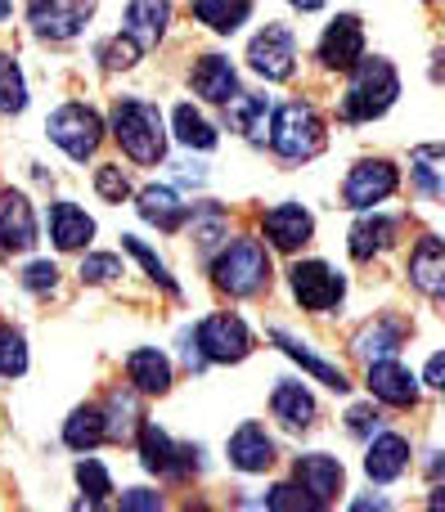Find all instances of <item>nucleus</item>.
<instances>
[{"mask_svg": "<svg viewBox=\"0 0 445 512\" xmlns=\"http://www.w3.org/2000/svg\"><path fill=\"white\" fill-rule=\"evenodd\" d=\"M225 454H230V463L239 472H248V477H257V472L275 468V441H270V432L261 423H243L239 432L230 436V445H225Z\"/></svg>", "mask_w": 445, "mask_h": 512, "instance_id": "dca6fc26", "label": "nucleus"}, {"mask_svg": "<svg viewBox=\"0 0 445 512\" xmlns=\"http://www.w3.org/2000/svg\"><path fill=\"white\" fill-rule=\"evenodd\" d=\"M270 149H275L279 158H288V162L315 158V153L324 149V122H320V113H315L306 99H293V104H284L275 113V122H270Z\"/></svg>", "mask_w": 445, "mask_h": 512, "instance_id": "20e7f679", "label": "nucleus"}, {"mask_svg": "<svg viewBox=\"0 0 445 512\" xmlns=\"http://www.w3.org/2000/svg\"><path fill=\"white\" fill-rule=\"evenodd\" d=\"M171 122H176V140L185 144V149L207 153V149H216V140H221V135H216V126L207 122L194 104H180L176 113H171Z\"/></svg>", "mask_w": 445, "mask_h": 512, "instance_id": "2f4dec72", "label": "nucleus"}, {"mask_svg": "<svg viewBox=\"0 0 445 512\" xmlns=\"http://www.w3.org/2000/svg\"><path fill=\"white\" fill-rule=\"evenodd\" d=\"M441 378H445V355L437 351V355H432V360H428V373H423V382H428L432 391H441V387H445Z\"/></svg>", "mask_w": 445, "mask_h": 512, "instance_id": "49530a36", "label": "nucleus"}, {"mask_svg": "<svg viewBox=\"0 0 445 512\" xmlns=\"http://www.w3.org/2000/svg\"><path fill=\"white\" fill-rule=\"evenodd\" d=\"M45 131H50V140L59 144L72 162H86L90 153L99 149V140H104V122H99V113L95 108H86V104L54 108L50 122H45Z\"/></svg>", "mask_w": 445, "mask_h": 512, "instance_id": "39448f33", "label": "nucleus"}, {"mask_svg": "<svg viewBox=\"0 0 445 512\" xmlns=\"http://www.w3.org/2000/svg\"><path fill=\"white\" fill-rule=\"evenodd\" d=\"M189 86L207 104H225L230 95H239V72H234V63L225 54H203L194 63V72H189Z\"/></svg>", "mask_w": 445, "mask_h": 512, "instance_id": "6ab92c4d", "label": "nucleus"}, {"mask_svg": "<svg viewBox=\"0 0 445 512\" xmlns=\"http://www.w3.org/2000/svg\"><path fill=\"white\" fill-rule=\"evenodd\" d=\"M270 337H275V342L284 346V355H288V360H297V364H302L306 373H315V378H320V382H324V387H329V391H351L347 373H342L338 364L320 360V355H315V351H311V346H306V342H297V337L279 333V328H275V333H270Z\"/></svg>", "mask_w": 445, "mask_h": 512, "instance_id": "c85d7f7f", "label": "nucleus"}, {"mask_svg": "<svg viewBox=\"0 0 445 512\" xmlns=\"http://www.w3.org/2000/svg\"><path fill=\"white\" fill-rule=\"evenodd\" d=\"M23 108H27L23 72H18V63L0 50V113H23Z\"/></svg>", "mask_w": 445, "mask_h": 512, "instance_id": "f704fd0d", "label": "nucleus"}, {"mask_svg": "<svg viewBox=\"0 0 445 512\" xmlns=\"http://www.w3.org/2000/svg\"><path fill=\"white\" fill-rule=\"evenodd\" d=\"M270 414L279 418V423L288 427V432H306V427H315V396L302 387V382H279L275 396H270Z\"/></svg>", "mask_w": 445, "mask_h": 512, "instance_id": "b1692460", "label": "nucleus"}, {"mask_svg": "<svg viewBox=\"0 0 445 512\" xmlns=\"http://www.w3.org/2000/svg\"><path fill=\"white\" fill-rule=\"evenodd\" d=\"M140 216L149 225H158L162 234H176L180 225L189 221V203H180V194L176 189H167V185H149V189H140Z\"/></svg>", "mask_w": 445, "mask_h": 512, "instance_id": "393cba45", "label": "nucleus"}, {"mask_svg": "<svg viewBox=\"0 0 445 512\" xmlns=\"http://www.w3.org/2000/svg\"><path fill=\"white\" fill-rule=\"evenodd\" d=\"M410 283L423 297H441L445 292V243L437 234H423L410 252Z\"/></svg>", "mask_w": 445, "mask_h": 512, "instance_id": "412c9836", "label": "nucleus"}, {"mask_svg": "<svg viewBox=\"0 0 445 512\" xmlns=\"http://www.w3.org/2000/svg\"><path fill=\"white\" fill-rule=\"evenodd\" d=\"M396 95H401V77H396V68L387 59H360L356 68H351V86H347V99H342V117L347 122H374V117H383L387 108L396 104Z\"/></svg>", "mask_w": 445, "mask_h": 512, "instance_id": "f03ea898", "label": "nucleus"}, {"mask_svg": "<svg viewBox=\"0 0 445 512\" xmlns=\"http://www.w3.org/2000/svg\"><path fill=\"white\" fill-rule=\"evenodd\" d=\"M117 274H122V261L108 252H95L81 261V283H113Z\"/></svg>", "mask_w": 445, "mask_h": 512, "instance_id": "79ce46f5", "label": "nucleus"}, {"mask_svg": "<svg viewBox=\"0 0 445 512\" xmlns=\"http://www.w3.org/2000/svg\"><path fill=\"white\" fill-rule=\"evenodd\" d=\"M77 486L86 490V499H81L86 508L108 504V495H113V477H108V468H104V463H95V459H81L77 463Z\"/></svg>", "mask_w": 445, "mask_h": 512, "instance_id": "72a5a7b5", "label": "nucleus"}, {"mask_svg": "<svg viewBox=\"0 0 445 512\" xmlns=\"http://www.w3.org/2000/svg\"><path fill=\"white\" fill-rule=\"evenodd\" d=\"M126 378L140 396H167L171 391V360L158 346H140V351L126 355Z\"/></svg>", "mask_w": 445, "mask_h": 512, "instance_id": "4be33fe9", "label": "nucleus"}, {"mask_svg": "<svg viewBox=\"0 0 445 512\" xmlns=\"http://www.w3.org/2000/svg\"><path fill=\"white\" fill-rule=\"evenodd\" d=\"M9 9H14V5H9V0H0V18H9Z\"/></svg>", "mask_w": 445, "mask_h": 512, "instance_id": "09e8293b", "label": "nucleus"}, {"mask_svg": "<svg viewBox=\"0 0 445 512\" xmlns=\"http://www.w3.org/2000/svg\"><path fill=\"white\" fill-rule=\"evenodd\" d=\"M225 122L230 131H239L248 144H266L270 140V99L266 95H230L225 99Z\"/></svg>", "mask_w": 445, "mask_h": 512, "instance_id": "aec40b11", "label": "nucleus"}, {"mask_svg": "<svg viewBox=\"0 0 445 512\" xmlns=\"http://www.w3.org/2000/svg\"><path fill=\"white\" fill-rule=\"evenodd\" d=\"M288 5H293V9H302V14H315V9H324V5H329V0H288Z\"/></svg>", "mask_w": 445, "mask_h": 512, "instance_id": "de8ad7c7", "label": "nucleus"}, {"mask_svg": "<svg viewBox=\"0 0 445 512\" xmlns=\"http://www.w3.org/2000/svg\"><path fill=\"white\" fill-rule=\"evenodd\" d=\"M261 234L270 239V248L297 252V248L311 243L315 221H311V212H306L302 203H284V207H270V212L261 216Z\"/></svg>", "mask_w": 445, "mask_h": 512, "instance_id": "2eb2a0df", "label": "nucleus"}, {"mask_svg": "<svg viewBox=\"0 0 445 512\" xmlns=\"http://www.w3.org/2000/svg\"><path fill=\"white\" fill-rule=\"evenodd\" d=\"M23 283L32 292H54V283H59V265L54 261H32L27 265V274H23Z\"/></svg>", "mask_w": 445, "mask_h": 512, "instance_id": "37998d69", "label": "nucleus"}, {"mask_svg": "<svg viewBox=\"0 0 445 512\" xmlns=\"http://www.w3.org/2000/svg\"><path fill=\"white\" fill-rule=\"evenodd\" d=\"M396 185H401V171H396L392 162L365 158V162H356V167L347 171V185H342V203H347L351 212H369V207L387 203V198L396 194Z\"/></svg>", "mask_w": 445, "mask_h": 512, "instance_id": "1a4fd4ad", "label": "nucleus"}, {"mask_svg": "<svg viewBox=\"0 0 445 512\" xmlns=\"http://www.w3.org/2000/svg\"><path fill=\"white\" fill-rule=\"evenodd\" d=\"M36 243V212L27 203V194L5 189L0 194V248L9 252H27Z\"/></svg>", "mask_w": 445, "mask_h": 512, "instance_id": "f3484780", "label": "nucleus"}, {"mask_svg": "<svg viewBox=\"0 0 445 512\" xmlns=\"http://www.w3.org/2000/svg\"><path fill=\"white\" fill-rule=\"evenodd\" d=\"M405 468H410V441H405V436H396V432H378L374 441H369V454H365L369 481L392 486V481L405 477Z\"/></svg>", "mask_w": 445, "mask_h": 512, "instance_id": "a211bd4d", "label": "nucleus"}, {"mask_svg": "<svg viewBox=\"0 0 445 512\" xmlns=\"http://www.w3.org/2000/svg\"><path fill=\"white\" fill-rule=\"evenodd\" d=\"M347 427H351V436H369V432H378V414L369 405H356L347 414Z\"/></svg>", "mask_w": 445, "mask_h": 512, "instance_id": "a18cd8bd", "label": "nucleus"}, {"mask_svg": "<svg viewBox=\"0 0 445 512\" xmlns=\"http://www.w3.org/2000/svg\"><path fill=\"white\" fill-rule=\"evenodd\" d=\"M140 463L149 472H158L162 481H180V477H189V468H194V454L198 450H189V445H176L167 432H162L158 423H140Z\"/></svg>", "mask_w": 445, "mask_h": 512, "instance_id": "9b49d317", "label": "nucleus"}, {"mask_svg": "<svg viewBox=\"0 0 445 512\" xmlns=\"http://www.w3.org/2000/svg\"><path fill=\"white\" fill-rule=\"evenodd\" d=\"M50 239L59 252H77L95 239V221H90L77 203H54L50 207Z\"/></svg>", "mask_w": 445, "mask_h": 512, "instance_id": "a878e982", "label": "nucleus"}, {"mask_svg": "<svg viewBox=\"0 0 445 512\" xmlns=\"http://www.w3.org/2000/svg\"><path fill=\"white\" fill-rule=\"evenodd\" d=\"M140 54H144L140 45H135L131 36L122 32V36H113V41H108L104 50H99V59H104V68H108V72H117V68H135V63H140Z\"/></svg>", "mask_w": 445, "mask_h": 512, "instance_id": "a19ab883", "label": "nucleus"}, {"mask_svg": "<svg viewBox=\"0 0 445 512\" xmlns=\"http://www.w3.org/2000/svg\"><path fill=\"white\" fill-rule=\"evenodd\" d=\"M414 180H419V189L428 198H441V144H423V149H414Z\"/></svg>", "mask_w": 445, "mask_h": 512, "instance_id": "c9c22d12", "label": "nucleus"}, {"mask_svg": "<svg viewBox=\"0 0 445 512\" xmlns=\"http://www.w3.org/2000/svg\"><path fill=\"white\" fill-rule=\"evenodd\" d=\"M122 248H126V252H131V256H135V261H140V265H144V270H149V279H153V283H162V288H167V292H176V279H171V274H167V265H162V261H158V256H153L149 248H144V243H140V239H135V234H122Z\"/></svg>", "mask_w": 445, "mask_h": 512, "instance_id": "58836bf2", "label": "nucleus"}, {"mask_svg": "<svg viewBox=\"0 0 445 512\" xmlns=\"http://www.w3.org/2000/svg\"><path fill=\"white\" fill-rule=\"evenodd\" d=\"M396 234H401V221H392V216H365V221L351 230V256H356V261H374L378 252L392 248Z\"/></svg>", "mask_w": 445, "mask_h": 512, "instance_id": "cd10ccee", "label": "nucleus"}, {"mask_svg": "<svg viewBox=\"0 0 445 512\" xmlns=\"http://www.w3.org/2000/svg\"><path fill=\"white\" fill-rule=\"evenodd\" d=\"M95 194L104 198V203H126V198H131V176H126L117 162H104V167L95 171Z\"/></svg>", "mask_w": 445, "mask_h": 512, "instance_id": "4c0bfd02", "label": "nucleus"}, {"mask_svg": "<svg viewBox=\"0 0 445 512\" xmlns=\"http://www.w3.org/2000/svg\"><path fill=\"white\" fill-rule=\"evenodd\" d=\"M99 441H104V409H99V405L72 409V418L63 423V445H68V450H77V454H90Z\"/></svg>", "mask_w": 445, "mask_h": 512, "instance_id": "c756f323", "label": "nucleus"}, {"mask_svg": "<svg viewBox=\"0 0 445 512\" xmlns=\"http://www.w3.org/2000/svg\"><path fill=\"white\" fill-rule=\"evenodd\" d=\"M140 405H135V396H122L117 391L113 400L104 405V441H131L135 432H140Z\"/></svg>", "mask_w": 445, "mask_h": 512, "instance_id": "473e14b6", "label": "nucleus"}, {"mask_svg": "<svg viewBox=\"0 0 445 512\" xmlns=\"http://www.w3.org/2000/svg\"><path fill=\"white\" fill-rule=\"evenodd\" d=\"M365 387H369V396L383 400V405H392V409H414L419 405V382H414L410 369L396 364V355L392 360H369Z\"/></svg>", "mask_w": 445, "mask_h": 512, "instance_id": "ddd939ff", "label": "nucleus"}, {"mask_svg": "<svg viewBox=\"0 0 445 512\" xmlns=\"http://www.w3.org/2000/svg\"><path fill=\"white\" fill-rule=\"evenodd\" d=\"M95 0H27V23L45 41H72L86 27Z\"/></svg>", "mask_w": 445, "mask_h": 512, "instance_id": "9d476101", "label": "nucleus"}, {"mask_svg": "<svg viewBox=\"0 0 445 512\" xmlns=\"http://www.w3.org/2000/svg\"><path fill=\"white\" fill-rule=\"evenodd\" d=\"M167 23H171V0H131L126 5V36L140 50L158 45L167 36Z\"/></svg>", "mask_w": 445, "mask_h": 512, "instance_id": "5701e85b", "label": "nucleus"}, {"mask_svg": "<svg viewBox=\"0 0 445 512\" xmlns=\"http://www.w3.org/2000/svg\"><path fill=\"white\" fill-rule=\"evenodd\" d=\"M293 477H297V486L315 499V508H329L333 499H338V490L347 486V472H342V463L333 459V454H302V459L293 463Z\"/></svg>", "mask_w": 445, "mask_h": 512, "instance_id": "4468645a", "label": "nucleus"}, {"mask_svg": "<svg viewBox=\"0 0 445 512\" xmlns=\"http://www.w3.org/2000/svg\"><path fill=\"white\" fill-rule=\"evenodd\" d=\"M401 346H405V324L396 315L374 319V324L356 337V355L365 364L369 360H392V355H401Z\"/></svg>", "mask_w": 445, "mask_h": 512, "instance_id": "bb28decb", "label": "nucleus"}, {"mask_svg": "<svg viewBox=\"0 0 445 512\" xmlns=\"http://www.w3.org/2000/svg\"><path fill=\"white\" fill-rule=\"evenodd\" d=\"M122 508L126 512H158L162 508V495H158V490H126Z\"/></svg>", "mask_w": 445, "mask_h": 512, "instance_id": "c03bdc74", "label": "nucleus"}, {"mask_svg": "<svg viewBox=\"0 0 445 512\" xmlns=\"http://www.w3.org/2000/svg\"><path fill=\"white\" fill-rule=\"evenodd\" d=\"M248 14H252V0H194V18L221 36L239 32L248 23Z\"/></svg>", "mask_w": 445, "mask_h": 512, "instance_id": "7c9ffc66", "label": "nucleus"}, {"mask_svg": "<svg viewBox=\"0 0 445 512\" xmlns=\"http://www.w3.org/2000/svg\"><path fill=\"white\" fill-rule=\"evenodd\" d=\"M365 59V27H360L356 14H338L329 23V32L320 36V63L324 68H356V63Z\"/></svg>", "mask_w": 445, "mask_h": 512, "instance_id": "f8f14e48", "label": "nucleus"}, {"mask_svg": "<svg viewBox=\"0 0 445 512\" xmlns=\"http://www.w3.org/2000/svg\"><path fill=\"white\" fill-rule=\"evenodd\" d=\"M212 279H216V288L230 292V297H252V292H261L270 283V252L261 248L257 239L225 243V252L216 256V265H212Z\"/></svg>", "mask_w": 445, "mask_h": 512, "instance_id": "7ed1b4c3", "label": "nucleus"}, {"mask_svg": "<svg viewBox=\"0 0 445 512\" xmlns=\"http://www.w3.org/2000/svg\"><path fill=\"white\" fill-rule=\"evenodd\" d=\"M266 508H275V512H311L315 499L306 495L297 481H284V486H275V490L266 495Z\"/></svg>", "mask_w": 445, "mask_h": 512, "instance_id": "ea45409f", "label": "nucleus"}, {"mask_svg": "<svg viewBox=\"0 0 445 512\" xmlns=\"http://www.w3.org/2000/svg\"><path fill=\"white\" fill-rule=\"evenodd\" d=\"M27 373V342L14 328H0V378H23Z\"/></svg>", "mask_w": 445, "mask_h": 512, "instance_id": "e433bc0d", "label": "nucleus"}, {"mask_svg": "<svg viewBox=\"0 0 445 512\" xmlns=\"http://www.w3.org/2000/svg\"><path fill=\"white\" fill-rule=\"evenodd\" d=\"M113 135L122 144V153L140 167H158L167 158V126H162L158 104L144 99H117L113 104Z\"/></svg>", "mask_w": 445, "mask_h": 512, "instance_id": "f257e3e1", "label": "nucleus"}, {"mask_svg": "<svg viewBox=\"0 0 445 512\" xmlns=\"http://www.w3.org/2000/svg\"><path fill=\"white\" fill-rule=\"evenodd\" d=\"M288 283H293V297L302 310H315V315H329V310L342 306L347 297V279L338 270H329L324 261H297L288 270Z\"/></svg>", "mask_w": 445, "mask_h": 512, "instance_id": "423d86ee", "label": "nucleus"}, {"mask_svg": "<svg viewBox=\"0 0 445 512\" xmlns=\"http://www.w3.org/2000/svg\"><path fill=\"white\" fill-rule=\"evenodd\" d=\"M194 342L207 364H239V360H248V351H252V333L239 315H207L203 324H198Z\"/></svg>", "mask_w": 445, "mask_h": 512, "instance_id": "0eeeda50", "label": "nucleus"}, {"mask_svg": "<svg viewBox=\"0 0 445 512\" xmlns=\"http://www.w3.org/2000/svg\"><path fill=\"white\" fill-rule=\"evenodd\" d=\"M248 68L266 81H288L297 68V36L284 23H266L248 45Z\"/></svg>", "mask_w": 445, "mask_h": 512, "instance_id": "6e6552de", "label": "nucleus"}]
</instances>
